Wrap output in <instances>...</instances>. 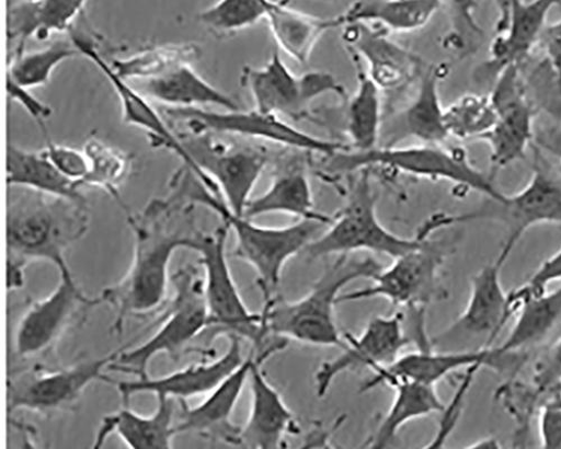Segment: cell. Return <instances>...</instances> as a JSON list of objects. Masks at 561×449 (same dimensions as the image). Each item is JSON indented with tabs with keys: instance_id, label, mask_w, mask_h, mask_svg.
<instances>
[{
	"instance_id": "cell-39",
	"label": "cell",
	"mask_w": 561,
	"mask_h": 449,
	"mask_svg": "<svg viewBox=\"0 0 561 449\" xmlns=\"http://www.w3.org/2000/svg\"><path fill=\"white\" fill-rule=\"evenodd\" d=\"M80 55L72 41L60 39L42 50L14 55L8 79L32 89L48 83L55 70L65 61Z\"/></svg>"
},
{
	"instance_id": "cell-19",
	"label": "cell",
	"mask_w": 561,
	"mask_h": 449,
	"mask_svg": "<svg viewBox=\"0 0 561 449\" xmlns=\"http://www.w3.org/2000/svg\"><path fill=\"white\" fill-rule=\"evenodd\" d=\"M503 266L495 260L472 278L469 302L446 331L431 339L433 348L471 339H481L484 347H493L499 334L512 319L508 297L501 281Z\"/></svg>"
},
{
	"instance_id": "cell-21",
	"label": "cell",
	"mask_w": 561,
	"mask_h": 449,
	"mask_svg": "<svg viewBox=\"0 0 561 449\" xmlns=\"http://www.w3.org/2000/svg\"><path fill=\"white\" fill-rule=\"evenodd\" d=\"M287 345V339L279 338L255 353L250 372L252 406L248 422L241 429L240 446L274 449L283 447L288 435L300 434L295 415L263 371L267 359L284 350Z\"/></svg>"
},
{
	"instance_id": "cell-25",
	"label": "cell",
	"mask_w": 561,
	"mask_h": 449,
	"mask_svg": "<svg viewBox=\"0 0 561 449\" xmlns=\"http://www.w3.org/2000/svg\"><path fill=\"white\" fill-rule=\"evenodd\" d=\"M559 4L561 0H513L505 30L496 34L482 76L495 80L506 67L524 65L539 44L550 11Z\"/></svg>"
},
{
	"instance_id": "cell-13",
	"label": "cell",
	"mask_w": 561,
	"mask_h": 449,
	"mask_svg": "<svg viewBox=\"0 0 561 449\" xmlns=\"http://www.w3.org/2000/svg\"><path fill=\"white\" fill-rule=\"evenodd\" d=\"M162 113L170 119L185 124L191 133H224L263 140L279 146L308 151L332 158L351 147L340 142L313 137L274 114L225 111L210 112L205 108L164 107Z\"/></svg>"
},
{
	"instance_id": "cell-26",
	"label": "cell",
	"mask_w": 561,
	"mask_h": 449,
	"mask_svg": "<svg viewBox=\"0 0 561 449\" xmlns=\"http://www.w3.org/2000/svg\"><path fill=\"white\" fill-rule=\"evenodd\" d=\"M447 70L440 65L421 71L416 96L396 120L390 131L393 142L388 147H394L407 138L423 145H443L449 138L439 95V85Z\"/></svg>"
},
{
	"instance_id": "cell-27",
	"label": "cell",
	"mask_w": 561,
	"mask_h": 449,
	"mask_svg": "<svg viewBox=\"0 0 561 449\" xmlns=\"http://www.w3.org/2000/svg\"><path fill=\"white\" fill-rule=\"evenodd\" d=\"M158 408L151 416L139 415L128 408L107 415L99 429L93 447L100 448L117 434L133 449H170L178 435L174 419V399L158 395Z\"/></svg>"
},
{
	"instance_id": "cell-15",
	"label": "cell",
	"mask_w": 561,
	"mask_h": 449,
	"mask_svg": "<svg viewBox=\"0 0 561 449\" xmlns=\"http://www.w3.org/2000/svg\"><path fill=\"white\" fill-rule=\"evenodd\" d=\"M103 303L88 297L75 277H60L51 295L31 302L21 318L15 332L14 350L21 359L48 354L85 314Z\"/></svg>"
},
{
	"instance_id": "cell-45",
	"label": "cell",
	"mask_w": 561,
	"mask_h": 449,
	"mask_svg": "<svg viewBox=\"0 0 561 449\" xmlns=\"http://www.w3.org/2000/svg\"><path fill=\"white\" fill-rule=\"evenodd\" d=\"M483 368V366L478 365L465 369L462 379L454 393L453 399L442 412V419L435 437L425 447H443L445 441L450 437L460 421L466 396L471 391L476 377Z\"/></svg>"
},
{
	"instance_id": "cell-54",
	"label": "cell",
	"mask_w": 561,
	"mask_h": 449,
	"mask_svg": "<svg viewBox=\"0 0 561 449\" xmlns=\"http://www.w3.org/2000/svg\"><path fill=\"white\" fill-rule=\"evenodd\" d=\"M467 448H488V449H499L502 448L500 440L494 437H486L477 440L476 442L467 446Z\"/></svg>"
},
{
	"instance_id": "cell-24",
	"label": "cell",
	"mask_w": 561,
	"mask_h": 449,
	"mask_svg": "<svg viewBox=\"0 0 561 449\" xmlns=\"http://www.w3.org/2000/svg\"><path fill=\"white\" fill-rule=\"evenodd\" d=\"M229 346L221 357L210 364L191 366L169 376L152 379L115 382L117 391L125 404L131 396L139 393H153L178 400H186L210 393L243 362L242 345L239 336L227 337Z\"/></svg>"
},
{
	"instance_id": "cell-42",
	"label": "cell",
	"mask_w": 561,
	"mask_h": 449,
	"mask_svg": "<svg viewBox=\"0 0 561 449\" xmlns=\"http://www.w3.org/2000/svg\"><path fill=\"white\" fill-rule=\"evenodd\" d=\"M526 92L539 113L561 125V82L549 62L531 57L520 66Z\"/></svg>"
},
{
	"instance_id": "cell-10",
	"label": "cell",
	"mask_w": 561,
	"mask_h": 449,
	"mask_svg": "<svg viewBox=\"0 0 561 449\" xmlns=\"http://www.w3.org/2000/svg\"><path fill=\"white\" fill-rule=\"evenodd\" d=\"M456 247V239L430 237L382 268L373 279V286L342 295L339 303L383 298L408 310L426 309L433 301L446 298L440 273Z\"/></svg>"
},
{
	"instance_id": "cell-14",
	"label": "cell",
	"mask_w": 561,
	"mask_h": 449,
	"mask_svg": "<svg viewBox=\"0 0 561 449\" xmlns=\"http://www.w3.org/2000/svg\"><path fill=\"white\" fill-rule=\"evenodd\" d=\"M526 357L522 352L502 353L496 346L455 350L419 348L416 352L400 355L387 367L374 370L373 377L360 387V392L371 391L382 384L390 388L400 381L436 385L451 373L478 365L513 377L523 368Z\"/></svg>"
},
{
	"instance_id": "cell-41",
	"label": "cell",
	"mask_w": 561,
	"mask_h": 449,
	"mask_svg": "<svg viewBox=\"0 0 561 449\" xmlns=\"http://www.w3.org/2000/svg\"><path fill=\"white\" fill-rule=\"evenodd\" d=\"M267 0H218L198 15L209 31L230 34L254 26L266 16Z\"/></svg>"
},
{
	"instance_id": "cell-34",
	"label": "cell",
	"mask_w": 561,
	"mask_h": 449,
	"mask_svg": "<svg viewBox=\"0 0 561 449\" xmlns=\"http://www.w3.org/2000/svg\"><path fill=\"white\" fill-rule=\"evenodd\" d=\"M285 214L300 220L331 223L333 217L316 211L309 177L302 170L288 171L276 176L268 189L248 204L244 217Z\"/></svg>"
},
{
	"instance_id": "cell-35",
	"label": "cell",
	"mask_w": 561,
	"mask_h": 449,
	"mask_svg": "<svg viewBox=\"0 0 561 449\" xmlns=\"http://www.w3.org/2000/svg\"><path fill=\"white\" fill-rule=\"evenodd\" d=\"M352 59L356 68L357 89L348 105L347 133L353 151L367 152L379 147L382 134V92L353 53Z\"/></svg>"
},
{
	"instance_id": "cell-20",
	"label": "cell",
	"mask_w": 561,
	"mask_h": 449,
	"mask_svg": "<svg viewBox=\"0 0 561 449\" xmlns=\"http://www.w3.org/2000/svg\"><path fill=\"white\" fill-rule=\"evenodd\" d=\"M70 38L80 55L95 65L114 88L122 106L123 122L129 126L145 130L154 148L163 149L175 154L181 159L183 165L192 169L211 192L219 195V188L214 180L196 165L188 152L185 151L178 135L172 133L156 107L148 101L147 96L133 88L127 80L116 74L111 64L103 58L96 45H93L89 39L78 35L72 30L70 31Z\"/></svg>"
},
{
	"instance_id": "cell-44",
	"label": "cell",
	"mask_w": 561,
	"mask_h": 449,
	"mask_svg": "<svg viewBox=\"0 0 561 449\" xmlns=\"http://www.w3.org/2000/svg\"><path fill=\"white\" fill-rule=\"evenodd\" d=\"M558 281H561V249L546 260L524 286L507 293L511 316H516L527 300L545 293L551 284Z\"/></svg>"
},
{
	"instance_id": "cell-28",
	"label": "cell",
	"mask_w": 561,
	"mask_h": 449,
	"mask_svg": "<svg viewBox=\"0 0 561 449\" xmlns=\"http://www.w3.org/2000/svg\"><path fill=\"white\" fill-rule=\"evenodd\" d=\"M87 0H23L9 11L8 35L16 42L14 55L25 51L31 38L44 41L53 33L70 32Z\"/></svg>"
},
{
	"instance_id": "cell-52",
	"label": "cell",
	"mask_w": 561,
	"mask_h": 449,
	"mask_svg": "<svg viewBox=\"0 0 561 449\" xmlns=\"http://www.w3.org/2000/svg\"><path fill=\"white\" fill-rule=\"evenodd\" d=\"M512 2L513 0H492L497 11L496 34H501L505 30Z\"/></svg>"
},
{
	"instance_id": "cell-6",
	"label": "cell",
	"mask_w": 561,
	"mask_h": 449,
	"mask_svg": "<svg viewBox=\"0 0 561 449\" xmlns=\"http://www.w3.org/2000/svg\"><path fill=\"white\" fill-rule=\"evenodd\" d=\"M174 297L161 314L158 332L142 345L121 349L108 371L146 379L152 359L168 354L178 361L186 345L199 338L207 330L209 314L205 297V284L193 265L179 268L171 277Z\"/></svg>"
},
{
	"instance_id": "cell-9",
	"label": "cell",
	"mask_w": 561,
	"mask_h": 449,
	"mask_svg": "<svg viewBox=\"0 0 561 449\" xmlns=\"http://www.w3.org/2000/svg\"><path fill=\"white\" fill-rule=\"evenodd\" d=\"M229 227L222 222L214 233H204L195 251L205 269V297L209 324L205 334L209 348L219 336L231 335L248 339L256 350L263 348L267 334L262 312L254 313L245 304L239 287L230 272L226 243Z\"/></svg>"
},
{
	"instance_id": "cell-46",
	"label": "cell",
	"mask_w": 561,
	"mask_h": 449,
	"mask_svg": "<svg viewBox=\"0 0 561 449\" xmlns=\"http://www.w3.org/2000/svg\"><path fill=\"white\" fill-rule=\"evenodd\" d=\"M43 153L49 158L62 174L81 186L82 180L89 170L88 158L83 150L79 151L70 147L57 145L49 138H46V148L43 150Z\"/></svg>"
},
{
	"instance_id": "cell-1",
	"label": "cell",
	"mask_w": 561,
	"mask_h": 449,
	"mask_svg": "<svg viewBox=\"0 0 561 449\" xmlns=\"http://www.w3.org/2000/svg\"><path fill=\"white\" fill-rule=\"evenodd\" d=\"M195 207L170 187L165 198L151 200L142 211L126 210L134 238L130 266L119 283L101 295L116 311L114 335H122L129 319H145L165 307L173 254L180 249L195 251L204 234Z\"/></svg>"
},
{
	"instance_id": "cell-50",
	"label": "cell",
	"mask_w": 561,
	"mask_h": 449,
	"mask_svg": "<svg viewBox=\"0 0 561 449\" xmlns=\"http://www.w3.org/2000/svg\"><path fill=\"white\" fill-rule=\"evenodd\" d=\"M539 45L543 50V58L561 82V20L546 25Z\"/></svg>"
},
{
	"instance_id": "cell-37",
	"label": "cell",
	"mask_w": 561,
	"mask_h": 449,
	"mask_svg": "<svg viewBox=\"0 0 561 449\" xmlns=\"http://www.w3.org/2000/svg\"><path fill=\"white\" fill-rule=\"evenodd\" d=\"M202 57L195 43L159 45L111 64L124 80L148 81L167 74L181 66L193 65Z\"/></svg>"
},
{
	"instance_id": "cell-2",
	"label": "cell",
	"mask_w": 561,
	"mask_h": 449,
	"mask_svg": "<svg viewBox=\"0 0 561 449\" xmlns=\"http://www.w3.org/2000/svg\"><path fill=\"white\" fill-rule=\"evenodd\" d=\"M10 192L7 214L8 288L24 286V269L34 262L54 264L60 277H72L68 251L89 230L88 203H79L35 191Z\"/></svg>"
},
{
	"instance_id": "cell-49",
	"label": "cell",
	"mask_w": 561,
	"mask_h": 449,
	"mask_svg": "<svg viewBox=\"0 0 561 449\" xmlns=\"http://www.w3.org/2000/svg\"><path fill=\"white\" fill-rule=\"evenodd\" d=\"M8 94L9 97L20 104L27 114L39 125L45 138L48 137L46 131L45 120L48 119L53 111L51 108L37 100L30 93V89L21 87L8 79Z\"/></svg>"
},
{
	"instance_id": "cell-3",
	"label": "cell",
	"mask_w": 561,
	"mask_h": 449,
	"mask_svg": "<svg viewBox=\"0 0 561 449\" xmlns=\"http://www.w3.org/2000/svg\"><path fill=\"white\" fill-rule=\"evenodd\" d=\"M171 185L196 206H204L217 214L236 233L237 245L232 256L255 269L264 299L273 297L289 260L305 251L324 228H329V223L306 219L285 228L261 227L250 218L233 214L225 200L185 165L173 174Z\"/></svg>"
},
{
	"instance_id": "cell-53",
	"label": "cell",
	"mask_w": 561,
	"mask_h": 449,
	"mask_svg": "<svg viewBox=\"0 0 561 449\" xmlns=\"http://www.w3.org/2000/svg\"><path fill=\"white\" fill-rule=\"evenodd\" d=\"M545 402H554L561 406V382L540 392V406Z\"/></svg>"
},
{
	"instance_id": "cell-16",
	"label": "cell",
	"mask_w": 561,
	"mask_h": 449,
	"mask_svg": "<svg viewBox=\"0 0 561 449\" xmlns=\"http://www.w3.org/2000/svg\"><path fill=\"white\" fill-rule=\"evenodd\" d=\"M496 122L480 140L489 145L492 176L499 170L525 159L535 138V119L539 111L529 99L520 67L510 66L495 79L490 94Z\"/></svg>"
},
{
	"instance_id": "cell-5",
	"label": "cell",
	"mask_w": 561,
	"mask_h": 449,
	"mask_svg": "<svg viewBox=\"0 0 561 449\" xmlns=\"http://www.w3.org/2000/svg\"><path fill=\"white\" fill-rule=\"evenodd\" d=\"M378 196L374 193L369 169L359 171L345 206L333 217L327 231L305 250L307 260L367 251L392 258L400 257L439 230L448 228L447 215L436 214L420 227L412 238L397 235L385 228L377 212Z\"/></svg>"
},
{
	"instance_id": "cell-30",
	"label": "cell",
	"mask_w": 561,
	"mask_h": 449,
	"mask_svg": "<svg viewBox=\"0 0 561 449\" xmlns=\"http://www.w3.org/2000/svg\"><path fill=\"white\" fill-rule=\"evenodd\" d=\"M265 21L279 49L300 65L309 62L316 45L327 32L342 27L339 18L312 16L277 0H267Z\"/></svg>"
},
{
	"instance_id": "cell-8",
	"label": "cell",
	"mask_w": 561,
	"mask_h": 449,
	"mask_svg": "<svg viewBox=\"0 0 561 449\" xmlns=\"http://www.w3.org/2000/svg\"><path fill=\"white\" fill-rule=\"evenodd\" d=\"M533 175L519 193L501 200L486 198L477 209L453 215L454 223L493 221L502 225L505 239L496 260L505 264L524 235L541 223L561 225V175L535 148Z\"/></svg>"
},
{
	"instance_id": "cell-36",
	"label": "cell",
	"mask_w": 561,
	"mask_h": 449,
	"mask_svg": "<svg viewBox=\"0 0 561 449\" xmlns=\"http://www.w3.org/2000/svg\"><path fill=\"white\" fill-rule=\"evenodd\" d=\"M516 316L508 336L496 346L502 353L523 352L552 331L561 319V287L527 300Z\"/></svg>"
},
{
	"instance_id": "cell-32",
	"label": "cell",
	"mask_w": 561,
	"mask_h": 449,
	"mask_svg": "<svg viewBox=\"0 0 561 449\" xmlns=\"http://www.w3.org/2000/svg\"><path fill=\"white\" fill-rule=\"evenodd\" d=\"M390 388L394 391L391 407L380 421L376 433L366 440L365 447H389L408 423L433 414H442L445 408L436 385L400 381Z\"/></svg>"
},
{
	"instance_id": "cell-33",
	"label": "cell",
	"mask_w": 561,
	"mask_h": 449,
	"mask_svg": "<svg viewBox=\"0 0 561 449\" xmlns=\"http://www.w3.org/2000/svg\"><path fill=\"white\" fill-rule=\"evenodd\" d=\"M8 185L42 194L87 203L81 186L62 174L43 151L8 148Z\"/></svg>"
},
{
	"instance_id": "cell-47",
	"label": "cell",
	"mask_w": 561,
	"mask_h": 449,
	"mask_svg": "<svg viewBox=\"0 0 561 449\" xmlns=\"http://www.w3.org/2000/svg\"><path fill=\"white\" fill-rule=\"evenodd\" d=\"M561 382V337L538 359L531 383L543 391Z\"/></svg>"
},
{
	"instance_id": "cell-43",
	"label": "cell",
	"mask_w": 561,
	"mask_h": 449,
	"mask_svg": "<svg viewBox=\"0 0 561 449\" xmlns=\"http://www.w3.org/2000/svg\"><path fill=\"white\" fill-rule=\"evenodd\" d=\"M443 4L447 7L451 21L445 47L462 57L471 55L485 37L476 19L478 0H443Z\"/></svg>"
},
{
	"instance_id": "cell-40",
	"label": "cell",
	"mask_w": 561,
	"mask_h": 449,
	"mask_svg": "<svg viewBox=\"0 0 561 449\" xmlns=\"http://www.w3.org/2000/svg\"><path fill=\"white\" fill-rule=\"evenodd\" d=\"M496 122L491 95H465L445 110L449 137L459 141H480Z\"/></svg>"
},
{
	"instance_id": "cell-11",
	"label": "cell",
	"mask_w": 561,
	"mask_h": 449,
	"mask_svg": "<svg viewBox=\"0 0 561 449\" xmlns=\"http://www.w3.org/2000/svg\"><path fill=\"white\" fill-rule=\"evenodd\" d=\"M121 349L90 358L64 369L35 367L9 379L8 412L25 411L46 417L75 412L84 391L99 381L114 383L107 376Z\"/></svg>"
},
{
	"instance_id": "cell-51",
	"label": "cell",
	"mask_w": 561,
	"mask_h": 449,
	"mask_svg": "<svg viewBox=\"0 0 561 449\" xmlns=\"http://www.w3.org/2000/svg\"><path fill=\"white\" fill-rule=\"evenodd\" d=\"M533 145L543 154L561 163V125L554 123L535 129Z\"/></svg>"
},
{
	"instance_id": "cell-38",
	"label": "cell",
	"mask_w": 561,
	"mask_h": 449,
	"mask_svg": "<svg viewBox=\"0 0 561 449\" xmlns=\"http://www.w3.org/2000/svg\"><path fill=\"white\" fill-rule=\"evenodd\" d=\"M83 151L88 158L89 170L81 186L105 191L125 211L128 210L121 198L119 189L131 173L134 158L103 142L95 135L87 140Z\"/></svg>"
},
{
	"instance_id": "cell-17",
	"label": "cell",
	"mask_w": 561,
	"mask_h": 449,
	"mask_svg": "<svg viewBox=\"0 0 561 449\" xmlns=\"http://www.w3.org/2000/svg\"><path fill=\"white\" fill-rule=\"evenodd\" d=\"M178 137L196 165L214 180L228 208L244 216L267 157L251 149L229 148L214 140L210 133L179 134Z\"/></svg>"
},
{
	"instance_id": "cell-29",
	"label": "cell",
	"mask_w": 561,
	"mask_h": 449,
	"mask_svg": "<svg viewBox=\"0 0 561 449\" xmlns=\"http://www.w3.org/2000/svg\"><path fill=\"white\" fill-rule=\"evenodd\" d=\"M140 93L165 107L203 108L213 105L228 112L242 110L236 100L207 82L191 65L175 68L162 77L142 81Z\"/></svg>"
},
{
	"instance_id": "cell-22",
	"label": "cell",
	"mask_w": 561,
	"mask_h": 449,
	"mask_svg": "<svg viewBox=\"0 0 561 449\" xmlns=\"http://www.w3.org/2000/svg\"><path fill=\"white\" fill-rule=\"evenodd\" d=\"M344 41L348 50L364 60L368 77L381 92H398L423 71V62L379 26L347 25L344 27Z\"/></svg>"
},
{
	"instance_id": "cell-18",
	"label": "cell",
	"mask_w": 561,
	"mask_h": 449,
	"mask_svg": "<svg viewBox=\"0 0 561 449\" xmlns=\"http://www.w3.org/2000/svg\"><path fill=\"white\" fill-rule=\"evenodd\" d=\"M413 341L404 327V313L373 319L358 336L347 334L343 352L323 362L314 376L318 398L329 393L335 380L347 372L374 371L396 361L402 349Z\"/></svg>"
},
{
	"instance_id": "cell-23",
	"label": "cell",
	"mask_w": 561,
	"mask_h": 449,
	"mask_svg": "<svg viewBox=\"0 0 561 449\" xmlns=\"http://www.w3.org/2000/svg\"><path fill=\"white\" fill-rule=\"evenodd\" d=\"M254 358L255 354L252 353L199 406L193 408L186 404V400H179L181 413L175 425L178 434L190 433L214 442L240 446L242 427L233 424L231 417L250 380Z\"/></svg>"
},
{
	"instance_id": "cell-31",
	"label": "cell",
	"mask_w": 561,
	"mask_h": 449,
	"mask_svg": "<svg viewBox=\"0 0 561 449\" xmlns=\"http://www.w3.org/2000/svg\"><path fill=\"white\" fill-rule=\"evenodd\" d=\"M442 5L443 0H357L337 18L342 27L363 23L409 33L428 25Z\"/></svg>"
},
{
	"instance_id": "cell-4",
	"label": "cell",
	"mask_w": 561,
	"mask_h": 449,
	"mask_svg": "<svg viewBox=\"0 0 561 449\" xmlns=\"http://www.w3.org/2000/svg\"><path fill=\"white\" fill-rule=\"evenodd\" d=\"M382 268L371 256L337 255L304 298L293 302L277 301L274 297L264 299L261 312L266 334L308 345L343 348L345 341L335 318L341 292L354 281L373 280Z\"/></svg>"
},
{
	"instance_id": "cell-12",
	"label": "cell",
	"mask_w": 561,
	"mask_h": 449,
	"mask_svg": "<svg viewBox=\"0 0 561 449\" xmlns=\"http://www.w3.org/2000/svg\"><path fill=\"white\" fill-rule=\"evenodd\" d=\"M241 80L250 90L255 110L293 119L302 118L319 97L346 95V89L334 74L319 70L296 74L278 53L261 68L245 67Z\"/></svg>"
},
{
	"instance_id": "cell-48",
	"label": "cell",
	"mask_w": 561,
	"mask_h": 449,
	"mask_svg": "<svg viewBox=\"0 0 561 449\" xmlns=\"http://www.w3.org/2000/svg\"><path fill=\"white\" fill-rule=\"evenodd\" d=\"M538 433L541 447L561 449V406L554 402L541 404L538 414Z\"/></svg>"
},
{
	"instance_id": "cell-7",
	"label": "cell",
	"mask_w": 561,
	"mask_h": 449,
	"mask_svg": "<svg viewBox=\"0 0 561 449\" xmlns=\"http://www.w3.org/2000/svg\"><path fill=\"white\" fill-rule=\"evenodd\" d=\"M329 159L327 170L334 173L387 166L436 182L445 180L465 191L482 194L485 198L501 200L505 197L495 186L494 176L474 166L461 148L445 149L442 145L378 147L367 152L346 150Z\"/></svg>"
}]
</instances>
